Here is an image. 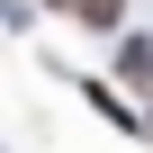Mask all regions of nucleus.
<instances>
[{
  "mask_svg": "<svg viewBox=\"0 0 153 153\" xmlns=\"http://www.w3.org/2000/svg\"><path fill=\"white\" fill-rule=\"evenodd\" d=\"M63 9H72V18H90V27H117V9H126V0H63Z\"/></svg>",
  "mask_w": 153,
  "mask_h": 153,
  "instance_id": "f257e3e1",
  "label": "nucleus"
},
{
  "mask_svg": "<svg viewBox=\"0 0 153 153\" xmlns=\"http://www.w3.org/2000/svg\"><path fill=\"white\" fill-rule=\"evenodd\" d=\"M126 81H135V90H153V45H126Z\"/></svg>",
  "mask_w": 153,
  "mask_h": 153,
  "instance_id": "f03ea898",
  "label": "nucleus"
},
{
  "mask_svg": "<svg viewBox=\"0 0 153 153\" xmlns=\"http://www.w3.org/2000/svg\"><path fill=\"white\" fill-rule=\"evenodd\" d=\"M144 126H153V117H144Z\"/></svg>",
  "mask_w": 153,
  "mask_h": 153,
  "instance_id": "7ed1b4c3",
  "label": "nucleus"
}]
</instances>
